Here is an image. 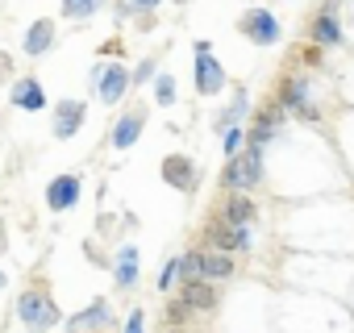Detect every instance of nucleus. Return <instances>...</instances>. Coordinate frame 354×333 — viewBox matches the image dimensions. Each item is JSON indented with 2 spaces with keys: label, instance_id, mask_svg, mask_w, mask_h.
Here are the masks:
<instances>
[{
  "label": "nucleus",
  "instance_id": "a878e982",
  "mask_svg": "<svg viewBox=\"0 0 354 333\" xmlns=\"http://www.w3.org/2000/svg\"><path fill=\"white\" fill-rule=\"evenodd\" d=\"M154 75H158V63L146 59V63H138V71H129V88H133V84H146V79H154Z\"/></svg>",
  "mask_w": 354,
  "mask_h": 333
},
{
  "label": "nucleus",
  "instance_id": "20e7f679",
  "mask_svg": "<svg viewBox=\"0 0 354 333\" xmlns=\"http://www.w3.org/2000/svg\"><path fill=\"white\" fill-rule=\"evenodd\" d=\"M275 104H279L283 113L300 117V121H317V117H321V108L308 100V79H304V75H283V84H279V92H275Z\"/></svg>",
  "mask_w": 354,
  "mask_h": 333
},
{
  "label": "nucleus",
  "instance_id": "412c9836",
  "mask_svg": "<svg viewBox=\"0 0 354 333\" xmlns=\"http://www.w3.org/2000/svg\"><path fill=\"white\" fill-rule=\"evenodd\" d=\"M104 0H63V17L71 21H84V17H96Z\"/></svg>",
  "mask_w": 354,
  "mask_h": 333
},
{
  "label": "nucleus",
  "instance_id": "7c9ffc66",
  "mask_svg": "<svg viewBox=\"0 0 354 333\" xmlns=\"http://www.w3.org/2000/svg\"><path fill=\"white\" fill-rule=\"evenodd\" d=\"M162 333H180V329H162Z\"/></svg>",
  "mask_w": 354,
  "mask_h": 333
},
{
  "label": "nucleus",
  "instance_id": "6e6552de",
  "mask_svg": "<svg viewBox=\"0 0 354 333\" xmlns=\"http://www.w3.org/2000/svg\"><path fill=\"white\" fill-rule=\"evenodd\" d=\"M308 38L313 46H346V34H342V21H337V0H329V5H321V13L313 17L308 26Z\"/></svg>",
  "mask_w": 354,
  "mask_h": 333
},
{
  "label": "nucleus",
  "instance_id": "f03ea898",
  "mask_svg": "<svg viewBox=\"0 0 354 333\" xmlns=\"http://www.w3.org/2000/svg\"><path fill=\"white\" fill-rule=\"evenodd\" d=\"M221 184L230 188V192H250V188H259L263 184V150H254V146H242L234 158H230V166L221 171Z\"/></svg>",
  "mask_w": 354,
  "mask_h": 333
},
{
  "label": "nucleus",
  "instance_id": "9d476101",
  "mask_svg": "<svg viewBox=\"0 0 354 333\" xmlns=\"http://www.w3.org/2000/svg\"><path fill=\"white\" fill-rule=\"evenodd\" d=\"M63 325H67V333H104V329L113 325V304H109V300H92L88 308H80V312L67 316Z\"/></svg>",
  "mask_w": 354,
  "mask_h": 333
},
{
  "label": "nucleus",
  "instance_id": "1a4fd4ad",
  "mask_svg": "<svg viewBox=\"0 0 354 333\" xmlns=\"http://www.w3.org/2000/svg\"><path fill=\"white\" fill-rule=\"evenodd\" d=\"M84 196V180L80 175H55L46 184V209L50 213H71Z\"/></svg>",
  "mask_w": 354,
  "mask_h": 333
},
{
  "label": "nucleus",
  "instance_id": "423d86ee",
  "mask_svg": "<svg viewBox=\"0 0 354 333\" xmlns=\"http://www.w3.org/2000/svg\"><path fill=\"white\" fill-rule=\"evenodd\" d=\"M225 67L213 59V46L209 42H196V92L201 96H221L225 92Z\"/></svg>",
  "mask_w": 354,
  "mask_h": 333
},
{
  "label": "nucleus",
  "instance_id": "f8f14e48",
  "mask_svg": "<svg viewBox=\"0 0 354 333\" xmlns=\"http://www.w3.org/2000/svg\"><path fill=\"white\" fill-rule=\"evenodd\" d=\"M96 92L104 104H121L125 92H129V67L121 63H100V75H96Z\"/></svg>",
  "mask_w": 354,
  "mask_h": 333
},
{
  "label": "nucleus",
  "instance_id": "b1692460",
  "mask_svg": "<svg viewBox=\"0 0 354 333\" xmlns=\"http://www.w3.org/2000/svg\"><path fill=\"white\" fill-rule=\"evenodd\" d=\"M175 283H180V258H167L158 271V292H171Z\"/></svg>",
  "mask_w": 354,
  "mask_h": 333
},
{
  "label": "nucleus",
  "instance_id": "bb28decb",
  "mask_svg": "<svg viewBox=\"0 0 354 333\" xmlns=\"http://www.w3.org/2000/svg\"><path fill=\"white\" fill-rule=\"evenodd\" d=\"M121 333H146V312L133 308V312L125 316V329H121Z\"/></svg>",
  "mask_w": 354,
  "mask_h": 333
},
{
  "label": "nucleus",
  "instance_id": "6ab92c4d",
  "mask_svg": "<svg viewBox=\"0 0 354 333\" xmlns=\"http://www.w3.org/2000/svg\"><path fill=\"white\" fill-rule=\"evenodd\" d=\"M254 217H259V209H254L250 196H242V192L225 196V204H221V221L225 225H254Z\"/></svg>",
  "mask_w": 354,
  "mask_h": 333
},
{
  "label": "nucleus",
  "instance_id": "0eeeda50",
  "mask_svg": "<svg viewBox=\"0 0 354 333\" xmlns=\"http://www.w3.org/2000/svg\"><path fill=\"white\" fill-rule=\"evenodd\" d=\"M84 121H88V104H84V100H59V104L50 108V133H55L59 142H71V137L84 129Z\"/></svg>",
  "mask_w": 354,
  "mask_h": 333
},
{
  "label": "nucleus",
  "instance_id": "a211bd4d",
  "mask_svg": "<svg viewBox=\"0 0 354 333\" xmlns=\"http://www.w3.org/2000/svg\"><path fill=\"white\" fill-rule=\"evenodd\" d=\"M138 275H142V267H138V246H121L117 258H113V283H117V292H129V287L138 283Z\"/></svg>",
  "mask_w": 354,
  "mask_h": 333
},
{
  "label": "nucleus",
  "instance_id": "2eb2a0df",
  "mask_svg": "<svg viewBox=\"0 0 354 333\" xmlns=\"http://www.w3.org/2000/svg\"><path fill=\"white\" fill-rule=\"evenodd\" d=\"M142 125H146V113H142V108L121 113V117H117V125L109 129V146H113V150H129V146L142 137Z\"/></svg>",
  "mask_w": 354,
  "mask_h": 333
},
{
  "label": "nucleus",
  "instance_id": "ddd939ff",
  "mask_svg": "<svg viewBox=\"0 0 354 333\" xmlns=\"http://www.w3.org/2000/svg\"><path fill=\"white\" fill-rule=\"evenodd\" d=\"M9 104L21 108V113H42V108H46V92H42V84H38L34 75H21V79H13V88H9Z\"/></svg>",
  "mask_w": 354,
  "mask_h": 333
},
{
  "label": "nucleus",
  "instance_id": "39448f33",
  "mask_svg": "<svg viewBox=\"0 0 354 333\" xmlns=\"http://www.w3.org/2000/svg\"><path fill=\"white\" fill-rule=\"evenodd\" d=\"M238 30H242V34H246V42H254V46H275V42L283 38L279 17H275L271 9H246V13H242V21H238Z\"/></svg>",
  "mask_w": 354,
  "mask_h": 333
},
{
  "label": "nucleus",
  "instance_id": "c85d7f7f",
  "mask_svg": "<svg viewBox=\"0 0 354 333\" xmlns=\"http://www.w3.org/2000/svg\"><path fill=\"white\" fill-rule=\"evenodd\" d=\"M158 5H162V0H129V9H142V13L146 9H158Z\"/></svg>",
  "mask_w": 354,
  "mask_h": 333
},
{
  "label": "nucleus",
  "instance_id": "4468645a",
  "mask_svg": "<svg viewBox=\"0 0 354 333\" xmlns=\"http://www.w3.org/2000/svg\"><path fill=\"white\" fill-rule=\"evenodd\" d=\"M55 38H59L55 21H50V17H38V21L26 30V38H21V50H26L30 59H42V55H50V50H55Z\"/></svg>",
  "mask_w": 354,
  "mask_h": 333
},
{
  "label": "nucleus",
  "instance_id": "f3484780",
  "mask_svg": "<svg viewBox=\"0 0 354 333\" xmlns=\"http://www.w3.org/2000/svg\"><path fill=\"white\" fill-rule=\"evenodd\" d=\"M279 121H283V108H279V104H271V108H263V113L254 117V125L246 129V146H254V150H263L267 142H275V133H279Z\"/></svg>",
  "mask_w": 354,
  "mask_h": 333
},
{
  "label": "nucleus",
  "instance_id": "5701e85b",
  "mask_svg": "<svg viewBox=\"0 0 354 333\" xmlns=\"http://www.w3.org/2000/svg\"><path fill=\"white\" fill-rule=\"evenodd\" d=\"M154 104H175V79L171 75H154Z\"/></svg>",
  "mask_w": 354,
  "mask_h": 333
},
{
  "label": "nucleus",
  "instance_id": "4be33fe9",
  "mask_svg": "<svg viewBox=\"0 0 354 333\" xmlns=\"http://www.w3.org/2000/svg\"><path fill=\"white\" fill-rule=\"evenodd\" d=\"M225 137H221V150H225V158H234L242 146H246V129L242 125H230V129H221Z\"/></svg>",
  "mask_w": 354,
  "mask_h": 333
},
{
  "label": "nucleus",
  "instance_id": "9b49d317",
  "mask_svg": "<svg viewBox=\"0 0 354 333\" xmlns=\"http://www.w3.org/2000/svg\"><path fill=\"white\" fill-rule=\"evenodd\" d=\"M196 180H201V171H196V162L188 154H167L162 158V184L167 188H175V192H196Z\"/></svg>",
  "mask_w": 354,
  "mask_h": 333
},
{
  "label": "nucleus",
  "instance_id": "aec40b11",
  "mask_svg": "<svg viewBox=\"0 0 354 333\" xmlns=\"http://www.w3.org/2000/svg\"><path fill=\"white\" fill-rule=\"evenodd\" d=\"M246 113H250V100H246V92H238V96H234V104L217 113V129H230V125H238Z\"/></svg>",
  "mask_w": 354,
  "mask_h": 333
},
{
  "label": "nucleus",
  "instance_id": "393cba45",
  "mask_svg": "<svg viewBox=\"0 0 354 333\" xmlns=\"http://www.w3.org/2000/svg\"><path fill=\"white\" fill-rule=\"evenodd\" d=\"M188 316H192V312H188V304H184V300H171V304H167V329H180Z\"/></svg>",
  "mask_w": 354,
  "mask_h": 333
},
{
  "label": "nucleus",
  "instance_id": "cd10ccee",
  "mask_svg": "<svg viewBox=\"0 0 354 333\" xmlns=\"http://www.w3.org/2000/svg\"><path fill=\"white\" fill-rule=\"evenodd\" d=\"M304 63L308 67H321V46H304Z\"/></svg>",
  "mask_w": 354,
  "mask_h": 333
},
{
  "label": "nucleus",
  "instance_id": "7ed1b4c3",
  "mask_svg": "<svg viewBox=\"0 0 354 333\" xmlns=\"http://www.w3.org/2000/svg\"><path fill=\"white\" fill-rule=\"evenodd\" d=\"M205 242L209 250H221V254H246L254 246V225H225L221 217H213L205 225Z\"/></svg>",
  "mask_w": 354,
  "mask_h": 333
},
{
  "label": "nucleus",
  "instance_id": "2f4dec72",
  "mask_svg": "<svg viewBox=\"0 0 354 333\" xmlns=\"http://www.w3.org/2000/svg\"><path fill=\"white\" fill-rule=\"evenodd\" d=\"M26 333H38V329H26Z\"/></svg>",
  "mask_w": 354,
  "mask_h": 333
},
{
  "label": "nucleus",
  "instance_id": "c756f323",
  "mask_svg": "<svg viewBox=\"0 0 354 333\" xmlns=\"http://www.w3.org/2000/svg\"><path fill=\"white\" fill-rule=\"evenodd\" d=\"M5 287H9V275H5V271H0V292H5Z\"/></svg>",
  "mask_w": 354,
  "mask_h": 333
},
{
  "label": "nucleus",
  "instance_id": "f257e3e1",
  "mask_svg": "<svg viewBox=\"0 0 354 333\" xmlns=\"http://www.w3.org/2000/svg\"><path fill=\"white\" fill-rule=\"evenodd\" d=\"M17 321H21L26 329H38V333H46V329H55V325L63 321V312H59L55 296H50L42 283H30V287L17 296Z\"/></svg>",
  "mask_w": 354,
  "mask_h": 333
},
{
  "label": "nucleus",
  "instance_id": "dca6fc26",
  "mask_svg": "<svg viewBox=\"0 0 354 333\" xmlns=\"http://www.w3.org/2000/svg\"><path fill=\"white\" fill-rule=\"evenodd\" d=\"M180 300L188 304V312H213L221 296H217V287L209 279H184L180 283Z\"/></svg>",
  "mask_w": 354,
  "mask_h": 333
}]
</instances>
